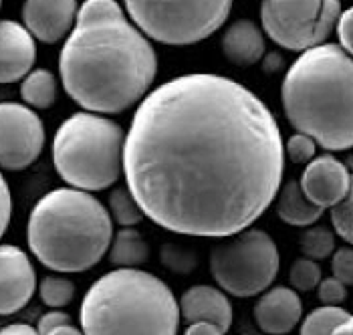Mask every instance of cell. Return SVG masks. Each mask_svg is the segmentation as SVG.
Instances as JSON below:
<instances>
[{"label": "cell", "instance_id": "obj_1", "mask_svg": "<svg viewBox=\"0 0 353 335\" xmlns=\"http://www.w3.org/2000/svg\"><path fill=\"white\" fill-rule=\"evenodd\" d=\"M285 152L272 112L245 85L188 73L150 91L123 145L128 190L170 232L226 238L267 212Z\"/></svg>", "mask_w": 353, "mask_h": 335}, {"label": "cell", "instance_id": "obj_2", "mask_svg": "<svg viewBox=\"0 0 353 335\" xmlns=\"http://www.w3.org/2000/svg\"><path fill=\"white\" fill-rule=\"evenodd\" d=\"M156 73V51L125 12L75 21L59 55L67 95L99 115L123 113L139 103Z\"/></svg>", "mask_w": 353, "mask_h": 335}, {"label": "cell", "instance_id": "obj_3", "mask_svg": "<svg viewBox=\"0 0 353 335\" xmlns=\"http://www.w3.org/2000/svg\"><path fill=\"white\" fill-rule=\"evenodd\" d=\"M353 61L337 43L303 51L287 71L281 99L289 123L327 152L353 143Z\"/></svg>", "mask_w": 353, "mask_h": 335}, {"label": "cell", "instance_id": "obj_4", "mask_svg": "<svg viewBox=\"0 0 353 335\" xmlns=\"http://www.w3.org/2000/svg\"><path fill=\"white\" fill-rule=\"evenodd\" d=\"M113 238L108 208L77 188H57L30 210L27 243L37 261L54 273H85L99 265Z\"/></svg>", "mask_w": 353, "mask_h": 335}, {"label": "cell", "instance_id": "obj_5", "mask_svg": "<svg viewBox=\"0 0 353 335\" xmlns=\"http://www.w3.org/2000/svg\"><path fill=\"white\" fill-rule=\"evenodd\" d=\"M83 335H178L172 289L141 269H113L95 281L79 309Z\"/></svg>", "mask_w": 353, "mask_h": 335}, {"label": "cell", "instance_id": "obj_6", "mask_svg": "<svg viewBox=\"0 0 353 335\" xmlns=\"http://www.w3.org/2000/svg\"><path fill=\"white\" fill-rule=\"evenodd\" d=\"M123 145L125 134L113 119L91 112L73 113L54 134V170L71 188L108 190L123 174Z\"/></svg>", "mask_w": 353, "mask_h": 335}, {"label": "cell", "instance_id": "obj_7", "mask_svg": "<svg viewBox=\"0 0 353 335\" xmlns=\"http://www.w3.org/2000/svg\"><path fill=\"white\" fill-rule=\"evenodd\" d=\"M148 39L170 47L196 45L222 27L234 0H123Z\"/></svg>", "mask_w": 353, "mask_h": 335}, {"label": "cell", "instance_id": "obj_8", "mask_svg": "<svg viewBox=\"0 0 353 335\" xmlns=\"http://www.w3.org/2000/svg\"><path fill=\"white\" fill-rule=\"evenodd\" d=\"M281 254L269 232L245 228L210 252V273L226 295L246 299L261 295L279 275Z\"/></svg>", "mask_w": 353, "mask_h": 335}, {"label": "cell", "instance_id": "obj_9", "mask_svg": "<svg viewBox=\"0 0 353 335\" xmlns=\"http://www.w3.org/2000/svg\"><path fill=\"white\" fill-rule=\"evenodd\" d=\"M341 14V0H263V32L287 51L303 53L331 37Z\"/></svg>", "mask_w": 353, "mask_h": 335}, {"label": "cell", "instance_id": "obj_10", "mask_svg": "<svg viewBox=\"0 0 353 335\" xmlns=\"http://www.w3.org/2000/svg\"><path fill=\"white\" fill-rule=\"evenodd\" d=\"M45 148V125L34 110L23 103H0V168L25 170Z\"/></svg>", "mask_w": 353, "mask_h": 335}, {"label": "cell", "instance_id": "obj_11", "mask_svg": "<svg viewBox=\"0 0 353 335\" xmlns=\"http://www.w3.org/2000/svg\"><path fill=\"white\" fill-rule=\"evenodd\" d=\"M37 289V271L23 249L0 245V317L19 313Z\"/></svg>", "mask_w": 353, "mask_h": 335}, {"label": "cell", "instance_id": "obj_12", "mask_svg": "<svg viewBox=\"0 0 353 335\" xmlns=\"http://www.w3.org/2000/svg\"><path fill=\"white\" fill-rule=\"evenodd\" d=\"M299 186L315 206L325 210L352 194V172L333 154L315 156L303 170Z\"/></svg>", "mask_w": 353, "mask_h": 335}, {"label": "cell", "instance_id": "obj_13", "mask_svg": "<svg viewBox=\"0 0 353 335\" xmlns=\"http://www.w3.org/2000/svg\"><path fill=\"white\" fill-rule=\"evenodd\" d=\"M77 8V0H25L23 27L32 34V39L45 45H54L75 27Z\"/></svg>", "mask_w": 353, "mask_h": 335}, {"label": "cell", "instance_id": "obj_14", "mask_svg": "<svg viewBox=\"0 0 353 335\" xmlns=\"http://www.w3.org/2000/svg\"><path fill=\"white\" fill-rule=\"evenodd\" d=\"M252 317L263 334H291L303 317L301 297L291 287H269L254 303Z\"/></svg>", "mask_w": 353, "mask_h": 335}, {"label": "cell", "instance_id": "obj_15", "mask_svg": "<svg viewBox=\"0 0 353 335\" xmlns=\"http://www.w3.org/2000/svg\"><path fill=\"white\" fill-rule=\"evenodd\" d=\"M37 43L17 21H0V85L17 83L32 71Z\"/></svg>", "mask_w": 353, "mask_h": 335}, {"label": "cell", "instance_id": "obj_16", "mask_svg": "<svg viewBox=\"0 0 353 335\" xmlns=\"http://www.w3.org/2000/svg\"><path fill=\"white\" fill-rule=\"evenodd\" d=\"M180 317L190 323H210L222 334L232 325V303L228 295L212 285H194L180 297Z\"/></svg>", "mask_w": 353, "mask_h": 335}, {"label": "cell", "instance_id": "obj_17", "mask_svg": "<svg viewBox=\"0 0 353 335\" xmlns=\"http://www.w3.org/2000/svg\"><path fill=\"white\" fill-rule=\"evenodd\" d=\"M222 55L236 67H252L265 57V32L250 19H239L222 34Z\"/></svg>", "mask_w": 353, "mask_h": 335}, {"label": "cell", "instance_id": "obj_18", "mask_svg": "<svg viewBox=\"0 0 353 335\" xmlns=\"http://www.w3.org/2000/svg\"><path fill=\"white\" fill-rule=\"evenodd\" d=\"M274 200H276V216L285 224L297 228H307L315 224L325 212L303 194L299 180H287L285 184H281Z\"/></svg>", "mask_w": 353, "mask_h": 335}, {"label": "cell", "instance_id": "obj_19", "mask_svg": "<svg viewBox=\"0 0 353 335\" xmlns=\"http://www.w3.org/2000/svg\"><path fill=\"white\" fill-rule=\"evenodd\" d=\"M108 258L111 265L119 269H137L150 258V245L136 230V226H128L115 232L108 249Z\"/></svg>", "mask_w": 353, "mask_h": 335}, {"label": "cell", "instance_id": "obj_20", "mask_svg": "<svg viewBox=\"0 0 353 335\" xmlns=\"http://www.w3.org/2000/svg\"><path fill=\"white\" fill-rule=\"evenodd\" d=\"M21 97L30 110H49L57 101V79L49 69L30 71L21 83Z\"/></svg>", "mask_w": 353, "mask_h": 335}, {"label": "cell", "instance_id": "obj_21", "mask_svg": "<svg viewBox=\"0 0 353 335\" xmlns=\"http://www.w3.org/2000/svg\"><path fill=\"white\" fill-rule=\"evenodd\" d=\"M299 249L303 256L311 261H325L335 251V234L329 226L323 224H311L301 234Z\"/></svg>", "mask_w": 353, "mask_h": 335}, {"label": "cell", "instance_id": "obj_22", "mask_svg": "<svg viewBox=\"0 0 353 335\" xmlns=\"http://www.w3.org/2000/svg\"><path fill=\"white\" fill-rule=\"evenodd\" d=\"M108 212L111 221H115L121 228L137 226L145 216L143 210L139 208L136 198L128 190V186H117L115 190H111Z\"/></svg>", "mask_w": 353, "mask_h": 335}, {"label": "cell", "instance_id": "obj_23", "mask_svg": "<svg viewBox=\"0 0 353 335\" xmlns=\"http://www.w3.org/2000/svg\"><path fill=\"white\" fill-rule=\"evenodd\" d=\"M347 317H352L350 311L343 307H321L313 309L301 323L299 335H331L335 325H339L341 321H345Z\"/></svg>", "mask_w": 353, "mask_h": 335}, {"label": "cell", "instance_id": "obj_24", "mask_svg": "<svg viewBox=\"0 0 353 335\" xmlns=\"http://www.w3.org/2000/svg\"><path fill=\"white\" fill-rule=\"evenodd\" d=\"M75 283L67 277L47 275L39 283V297L49 309H61L69 305L75 297Z\"/></svg>", "mask_w": 353, "mask_h": 335}, {"label": "cell", "instance_id": "obj_25", "mask_svg": "<svg viewBox=\"0 0 353 335\" xmlns=\"http://www.w3.org/2000/svg\"><path fill=\"white\" fill-rule=\"evenodd\" d=\"M321 279H323V271H321L319 263L311 261L307 256H299L297 261H293V265L289 269V283H291L293 291L309 293L319 285Z\"/></svg>", "mask_w": 353, "mask_h": 335}, {"label": "cell", "instance_id": "obj_26", "mask_svg": "<svg viewBox=\"0 0 353 335\" xmlns=\"http://www.w3.org/2000/svg\"><path fill=\"white\" fill-rule=\"evenodd\" d=\"M160 258L162 265L176 273V275H190L192 271L198 269V256L196 252L190 251L188 247L176 245V243H165L160 249Z\"/></svg>", "mask_w": 353, "mask_h": 335}, {"label": "cell", "instance_id": "obj_27", "mask_svg": "<svg viewBox=\"0 0 353 335\" xmlns=\"http://www.w3.org/2000/svg\"><path fill=\"white\" fill-rule=\"evenodd\" d=\"M331 224L337 236L347 245L353 243V196H345L341 202L331 206Z\"/></svg>", "mask_w": 353, "mask_h": 335}, {"label": "cell", "instance_id": "obj_28", "mask_svg": "<svg viewBox=\"0 0 353 335\" xmlns=\"http://www.w3.org/2000/svg\"><path fill=\"white\" fill-rule=\"evenodd\" d=\"M285 156L293 162V164H309L315 156H317V143L313 138L305 136V134H295L291 136L289 141L283 145Z\"/></svg>", "mask_w": 353, "mask_h": 335}, {"label": "cell", "instance_id": "obj_29", "mask_svg": "<svg viewBox=\"0 0 353 335\" xmlns=\"http://www.w3.org/2000/svg\"><path fill=\"white\" fill-rule=\"evenodd\" d=\"M315 289H317V297H319L321 305L341 307V303L347 301V285H343L341 281H337L335 277L321 279Z\"/></svg>", "mask_w": 353, "mask_h": 335}, {"label": "cell", "instance_id": "obj_30", "mask_svg": "<svg viewBox=\"0 0 353 335\" xmlns=\"http://www.w3.org/2000/svg\"><path fill=\"white\" fill-rule=\"evenodd\" d=\"M331 271L333 277L341 281L343 285H352L353 283V251L352 247H343L333 251V258H331Z\"/></svg>", "mask_w": 353, "mask_h": 335}, {"label": "cell", "instance_id": "obj_31", "mask_svg": "<svg viewBox=\"0 0 353 335\" xmlns=\"http://www.w3.org/2000/svg\"><path fill=\"white\" fill-rule=\"evenodd\" d=\"M335 32H337V39H339V47L347 53V55H352L353 53V10L352 8H345V10H341V14H339V19H337V23H335V28H333Z\"/></svg>", "mask_w": 353, "mask_h": 335}, {"label": "cell", "instance_id": "obj_32", "mask_svg": "<svg viewBox=\"0 0 353 335\" xmlns=\"http://www.w3.org/2000/svg\"><path fill=\"white\" fill-rule=\"evenodd\" d=\"M10 216H12V196H10V188L0 172V241L10 224Z\"/></svg>", "mask_w": 353, "mask_h": 335}, {"label": "cell", "instance_id": "obj_33", "mask_svg": "<svg viewBox=\"0 0 353 335\" xmlns=\"http://www.w3.org/2000/svg\"><path fill=\"white\" fill-rule=\"evenodd\" d=\"M67 323H71V317H69L67 313H63L61 309H51L49 313H45V315L39 319L37 332H39V335H47L49 332H53L54 327L67 325Z\"/></svg>", "mask_w": 353, "mask_h": 335}, {"label": "cell", "instance_id": "obj_34", "mask_svg": "<svg viewBox=\"0 0 353 335\" xmlns=\"http://www.w3.org/2000/svg\"><path fill=\"white\" fill-rule=\"evenodd\" d=\"M0 335H39V332L28 323H10L0 329Z\"/></svg>", "mask_w": 353, "mask_h": 335}, {"label": "cell", "instance_id": "obj_35", "mask_svg": "<svg viewBox=\"0 0 353 335\" xmlns=\"http://www.w3.org/2000/svg\"><path fill=\"white\" fill-rule=\"evenodd\" d=\"M184 335H224L218 327L210 323H190Z\"/></svg>", "mask_w": 353, "mask_h": 335}, {"label": "cell", "instance_id": "obj_36", "mask_svg": "<svg viewBox=\"0 0 353 335\" xmlns=\"http://www.w3.org/2000/svg\"><path fill=\"white\" fill-rule=\"evenodd\" d=\"M261 63H263L267 73H274V71H279L283 67V57L279 55V53H269V55H265L261 59Z\"/></svg>", "mask_w": 353, "mask_h": 335}, {"label": "cell", "instance_id": "obj_37", "mask_svg": "<svg viewBox=\"0 0 353 335\" xmlns=\"http://www.w3.org/2000/svg\"><path fill=\"white\" fill-rule=\"evenodd\" d=\"M47 335H83L81 329H77L73 323H67V325H59L54 327L53 332H49Z\"/></svg>", "mask_w": 353, "mask_h": 335}, {"label": "cell", "instance_id": "obj_38", "mask_svg": "<svg viewBox=\"0 0 353 335\" xmlns=\"http://www.w3.org/2000/svg\"><path fill=\"white\" fill-rule=\"evenodd\" d=\"M331 335H353V319L347 317L345 321H341L339 325H335L333 334Z\"/></svg>", "mask_w": 353, "mask_h": 335}, {"label": "cell", "instance_id": "obj_39", "mask_svg": "<svg viewBox=\"0 0 353 335\" xmlns=\"http://www.w3.org/2000/svg\"><path fill=\"white\" fill-rule=\"evenodd\" d=\"M0 6H2V0H0Z\"/></svg>", "mask_w": 353, "mask_h": 335}]
</instances>
